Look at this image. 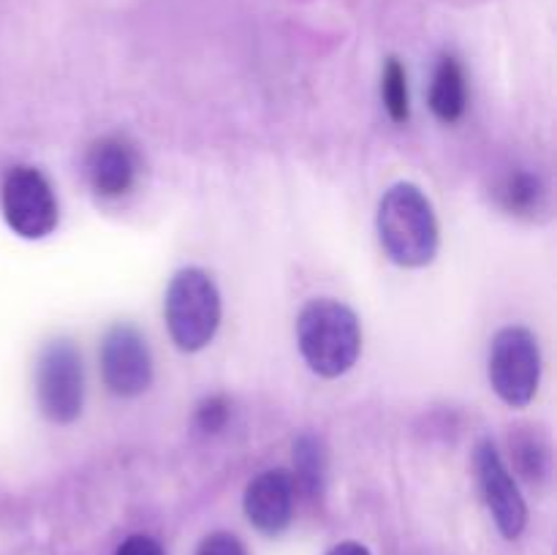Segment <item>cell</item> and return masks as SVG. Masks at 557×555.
<instances>
[{
  "instance_id": "cell-1",
  "label": "cell",
  "mask_w": 557,
  "mask_h": 555,
  "mask_svg": "<svg viewBox=\"0 0 557 555\" xmlns=\"http://www.w3.org/2000/svg\"><path fill=\"white\" fill-rule=\"evenodd\" d=\"M379 239L397 267H424L438 254V218L433 201L413 183H397L381 196Z\"/></svg>"
},
{
  "instance_id": "cell-2",
  "label": "cell",
  "mask_w": 557,
  "mask_h": 555,
  "mask_svg": "<svg viewBox=\"0 0 557 555\" xmlns=\"http://www.w3.org/2000/svg\"><path fill=\"white\" fill-rule=\"evenodd\" d=\"M297 343L305 362L321 379H337L357 365L362 351L359 319L341 299H310L297 319Z\"/></svg>"
},
{
  "instance_id": "cell-3",
  "label": "cell",
  "mask_w": 557,
  "mask_h": 555,
  "mask_svg": "<svg viewBox=\"0 0 557 555\" xmlns=\"http://www.w3.org/2000/svg\"><path fill=\"white\" fill-rule=\"evenodd\" d=\"M166 330L180 351H201L221 326V292L199 267H185L172 278L163 299Z\"/></svg>"
},
{
  "instance_id": "cell-4",
  "label": "cell",
  "mask_w": 557,
  "mask_h": 555,
  "mask_svg": "<svg viewBox=\"0 0 557 555\" xmlns=\"http://www.w3.org/2000/svg\"><path fill=\"white\" fill-rule=\"evenodd\" d=\"M490 384L511 408H522L536 397L542 381L539 341L525 326H504L490 346Z\"/></svg>"
},
{
  "instance_id": "cell-5",
  "label": "cell",
  "mask_w": 557,
  "mask_h": 555,
  "mask_svg": "<svg viewBox=\"0 0 557 555\" xmlns=\"http://www.w3.org/2000/svg\"><path fill=\"white\" fill-rule=\"evenodd\" d=\"M0 210L11 232L22 239H44L58 229V199L36 166H14L3 177Z\"/></svg>"
},
{
  "instance_id": "cell-6",
  "label": "cell",
  "mask_w": 557,
  "mask_h": 555,
  "mask_svg": "<svg viewBox=\"0 0 557 555\" xmlns=\"http://www.w3.org/2000/svg\"><path fill=\"white\" fill-rule=\"evenodd\" d=\"M36 397L44 417L54 424H71L85 403L82 357L71 341H52L44 346L36 365Z\"/></svg>"
},
{
  "instance_id": "cell-7",
  "label": "cell",
  "mask_w": 557,
  "mask_h": 555,
  "mask_svg": "<svg viewBox=\"0 0 557 555\" xmlns=\"http://www.w3.org/2000/svg\"><path fill=\"white\" fill-rule=\"evenodd\" d=\"M101 375L117 397H136L150 390L152 357L147 341L131 324H114L101 343Z\"/></svg>"
},
{
  "instance_id": "cell-8",
  "label": "cell",
  "mask_w": 557,
  "mask_h": 555,
  "mask_svg": "<svg viewBox=\"0 0 557 555\" xmlns=\"http://www.w3.org/2000/svg\"><path fill=\"white\" fill-rule=\"evenodd\" d=\"M476 473L487 509L506 539H517L528 526V506L493 441L476 446Z\"/></svg>"
},
{
  "instance_id": "cell-9",
  "label": "cell",
  "mask_w": 557,
  "mask_h": 555,
  "mask_svg": "<svg viewBox=\"0 0 557 555\" xmlns=\"http://www.w3.org/2000/svg\"><path fill=\"white\" fill-rule=\"evenodd\" d=\"M294 495H297V484H294L292 473L283 468L261 471L245 488V517L256 531L277 536L286 531L294 517Z\"/></svg>"
},
{
  "instance_id": "cell-10",
  "label": "cell",
  "mask_w": 557,
  "mask_h": 555,
  "mask_svg": "<svg viewBox=\"0 0 557 555\" xmlns=\"http://www.w3.org/2000/svg\"><path fill=\"white\" fill-rule=\"evenodd\" d=\"M139 152L120 136H103L92 141L85 158V172L92 190L103 199H117L125 196L139 180Z\"/></svg>"
},
{
  "instance_id": "cell-11",
  "label": "cell",
  "mask_w": 557,
  "mask_h": 555,
  "mask_svg": "<svg viewBox=\"0 0 557 555\" xmlns=\"http://www.w3.org/2000/svg\"><path fill=\"white\" fill-rule=\"evenodd\" d=\"M468 87L462 65L455 58H441L430 87V109L441 123H457L466 114Z\"/></svg>"
},
{
  "instance_id": "cell-12",
  "label": "cell",
  "mask_w": 557,
  "mask_h": 555,
  "mask_svg": "<svg viewBox=\"0 0 557 555\" xmlns=\"http://www.w3.org/2000/svg\"><path fill=\"white\" fill-rule=\"evenodd\" d=\"M294 484L308 495H319L324 490L326 477V452L315 435L305 433L294 441Z\"/></svg>"
},
{
  "instance_id": "cell-13",
  "label": "cell",
  "mask_w": 557,
  "mask_h": 555,
  "mask_svg": "<svg viewBox=\"0 0 557 555\" xmlns=\"http://www.w3.org/2000/svg\"><path fill=\"white\" fill-rule=\"evenodd\" d=\"M544 190L542 180L531 172H515L498 185V201L506 212L511 215H536L544 207Z\"/></svg>"
},
{
  "instance_id": "cell-14",
  "label": "cell",
  "mask_w": 557,
  "mask_h": 555,
  "mask_svg": "<svg viewBox=\"0 0 557 555\" xmlns=\"http://www.w3.org/2000/svg\"><path fill=\"white\" fill-rule=\"evenodd\" d=\"M381 98L395 123H408L411 118V96H408V76L406 69L397 58H389L381 76Z\"/></svg>"
},
{
  "instance_id": "cell-15",
  "label": "cell",
  "mask_w": 557,
  "mask_h": 555,
  "mask_svg": "<svg viewBox=\"0 0 557 555\" xmlns=\"http://www.w3.org/2000/svg\"><path fill=\"white\" fill-rule=\"evenodd\" d=\"M511 449H515V462L522 471V477L536 482L547 473L549 468V449L536 439L533 433H520L511 439Z\"/></svg>"
},
{
  "instance_id": "cell-16",
  "label": "cell",
  "mask_w": 557,
  "mask_h": 555,
  "mask_svg": "<svg viewBox=\"0 0 557 555\" xmlns=\"http://www.w3.org/2000/svg\"><path fill=\"white\" fill-rule=\"evenodd\" d=\"M228 419V400L223 395H210L199 403L196 408V424H199L205 433H218L223 430Z\"/></svg>"
},
{
  "instance_id": "cell-17",
  "label": "cell",
  "mask_w": 557,
  "mask_h": 555,
  "mask_svg": "<svg viewBox=\"0 0 557 555\" xmlns=\"http://www.w3.org/2000/svg\"><path fill=\"white\" fill-rule=\"evenodd\" d=\"M196 555H248V550H245V544L239 542L234 533L218 531L210 533V536L199 544Z\"/></svg>"
},
{
  "instance_id": "cell-18",
  "label": "cell",
  "mask_w": 557,
  "mask_h": 555,
  "mask_svg": "<svg viewBox=\"0 0 557 555\" xmlns=\"http://www.w3.org/2000/svg\"><path fill=\"white\" fill-rule=\"evenodd\" d=\"M114 555H166V553H163V547L156 542V539L136 533V536L125 539Z\"/></svg>"
},
{
  "instance_id": "cell-19",
  "label": "cell",
  "mask_w": 557,
  "mask_h": 555,
  "mask_svg": "<svg viewBox=\"0 0 557 555\" xmlns=\"http://www.w3.org/2000/svg\"><path fill=\"white\" fill-rule=\"evenodd\" d=\"M326 555H370V550L362 547V544H357V542H343V544H337V547H332Z\"/></svg>"
}]
</instances>
